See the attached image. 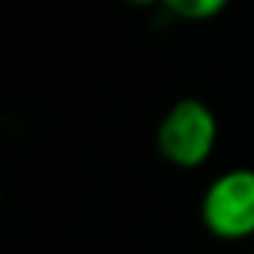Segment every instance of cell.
Returning <instances> with one entry per match:
<instances>
[{
    "instance_id": "cell-2",
    "label": "cell",
    "mask_w": 254,
    "mask_h": 254,
    "mask_svg": "<svg viewBox=\"0 0 254 254\" xmlns=\"http://www.w3.org/2000/svg\"><path fill=\"white\" fill-rule=\"evenodd\" d=\"M205 230L219 241H246L254 235V170L235 167L208 183L199 202Z\"/></svg>"
},
{
    "instance_id": "cell-3",
    "label": "cell",
    "mask_w": 254,
    "mask_h": 254,
    "mask_svg": "<svg viewBox=\"0 0 254 254\" xmlns=\"http://www.w3.org/2000/svg\"><path fill=\"white\" fill-rule=\"evenodd\" d=\"M167 14L186 22H205V19L219 17L227 8L230 0H159Z\"/></svg>"
},
{
    "instance_id": "cell-1",
    "label": "cell",
    "mask_w": 254,
    "mask_h": 254,
    "mask_svg": "<svg viewBox=\"0 0 254 254\" xmlns=\"http://www.w3.org/2000/svg\"><path fill=\"white\" fill-rule=\"evenodd\" d=\"M219 142V121L199 99H181L164 112L156 128V148L170 164L197 170L213 156Z\"/></svg>"
},
{
    "instance_id": "cell-4",
    "label": "cell",
    "mask_w": 254,
    "mask_h": 254,
    "mask_svg": "<svg viewBox=\"0 0 254 254\" xmlns=\"http://www.w3.org/2000/svg\"><path fill=\"white\" fill-rule=\"evenodd\" d=\"M128 6H137V8H148L153 6V3H159V0H126Z\"/></svg>"
}]
</instances>
